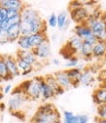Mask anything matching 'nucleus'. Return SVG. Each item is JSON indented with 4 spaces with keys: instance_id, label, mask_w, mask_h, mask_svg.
Instances as JSON below:
<instances>
[{
    "instance_id": "58836bf2",
    "label": "nucleus",
    "mask_w": 106,
    "mask_h": 123,
    "mask_svg": "<svg viewBox=\"0 0 106 123\" xmlns=\"http://www.w3.org/2000/svg\"><path fill=\"white\" fill-rule=\"evenodd\" d=\"M105 44H106V42H105ZM105 58H106V57H105Z\"/></svg>"
},
{
    "instance_id": "a211bd4d",
    "label": "nucleus",
    "mask_w": 106,
    "mask_h": 123,
    "mask_svg": "<svg viewBox=\"0 0 106 123\" xmlns=\"http://www.w3.org/2000/svg\"><path fill=\"white\" fill-rule=\"evenodd\" d=\"M106 57V44L105 42L97 41L93 47V58L102 59Z\"/></svg>"
},
{
    "instance_id": "c756f323",
    "label": "nucleus",
    "mask_w": 106,
    "mask_h": 123,
    "mask_svg": "<svg viewBox=\"0 0 106 123\" xmlns=\"http://www.w3.org/2000/svg\"><path fill=\"white\" fill-rule=\"evenodd\" d=\"M48 25L52 28L56 26V14L53 13V14L50 15V17L48 19Z\"/></svg>"
},
{
    "instance_id": "6ab92c4d",
    "label": "nucleus",
    "mask_w": 106,
    "mask_h": 123,
    "mask_svg": "<svg viewBox=\"0 0 106 123\" xmlns=\"http://www.w3.org/2000/svg\"><path fill=\"white\" fill-rule=\"evenodd\" d=\"M7 37L9 42H15L19 39V37L22 35L21 34V29H20V24L19 25H14L10 26L7 30Z\"/></svg>"
},
{
    "instance_id": "39448f33",
    "label": "nucleus",
    "mask_w": 106,
    "mask_h": 123,
    "mask_svg": "<svg viewBox=\"0 0 106 123\" xmlns=\"http://www.w3.org/2000/svg\"><path fill=\"white\" fill-rule=\"evenodd\" d=\"M3 59H4V63H5V66H6V68H7V71L10 77L13 79L14 77L20 76L21 72L17 66L16 58H14L13 56H10V55H3Z\"/></svg>"
},
{
    "instance_id": "f8f14e48",
    "label": "nucleus",
    "mask_w": 106,
    "mask_h": 123,
    "mask_svg": "<svg viewBox=\"0 0 106 123\" xmlns=\"http://www.w3.org/2000/svg\"><path fill=\"white\" fill-rule=\"evenodd\" d=\"M93 100H94V103L97 105L106 104V86L105 85H101L100 87L96 88L94 91Z\"/></svg>"
},
{
    "instance_id": "2f4dec72",
    "label": "nucleus",
    "mask_w": 106,
    "mask_h": 123,
    "mask_svg": "<svg viewBox=\"0 0 106 123\" xmlns=\"http://www.w3.org/2000/svg\"><path fill=\"white\" fill-rule=\"evenodd\" d=\"M95 37L96 38L97 41H100V42H106V29L102 30L101 32L97 33L96 35H95Z\"/></svg>"
},
{
    "instance_id": "72a5a7b5",
    "label": "nucleus",
    "mask_w": 106,
    "mask_h": 123,
    "mask_svg": "<svg viewBox=\"0 0 106 123\" xmlns=\"http://www.w3.org/2000/svg\"><path fill=\"white\" fill-rule=\"evenodd\" d=\"M20 14H21V11H19L17 9H8L7 10V17H8V19L12 18V17H15V16L20 15Z\"/></svg>"
},
{
    "instance_id": "20e7f679",
    "label": "nucleus",
    "mask_w": 106,
    "mask_h": 123,
    "mask_svg": "<svg viewBox=\"0 0 106 123\" xmlns=\"http://www.w3.org/2000/svg\"><path fill=\"white\" fill-rule=\"evenodd\" d=\"M70 18L72 21H74L77 25H80V24H84L87 19L89 18V16L90 15V12L89 7L87 6H83V7H80V8H77V9H73V10H70Z\"/></svg>"
},
{
    "instance_id": "f03ea898",
    "label": "nucleus",
    "mask_w": 106,
    "mask_h": 123,
    "mask_svg": "<svg viewBox=\"0 0 106 123\" xmlns=\"http://www.w3.org/2000/svg\"><path fill=\"white\" fill-rule=\"evenodd\" d=\"M28 101L27 97L23 94V92L21 90V88L18 86L11 92V97L8 100L7 105L11 112H18L20 111L24 104Z\"/></svg>"
},
{
    "instance_id": "0eeeda50",
    "label": "nucleus",
    "mask_w": 106,
    "mask_h": 123,
    "mask_svg": "<svg viewBox=\"0 0 106 123\" xmlns=\"http://www.w3.org/2000/svg\"><path fill=\"white\" fill-rule=\"evenodd\" d=\"M47 41H49L48 36H47V31L33 33L28 36V42H29V46H30V48H31V50Z\"/></svg>"
},
{
    "instance_id": "a878e982",
    "label": "nucleus",
    "mask_w": 106,
    "mask_h": 123,
    "mask_svg": "<svg viewBox=\"0 0 106 123\" xmlns=\"http://www.w3.org/2000/svg\"><path fill=\"white\" fill-rule=\"evenodd\" d=\"M96 113H97V118L106 120V104L101 105H97Z\"/></svg>"
},
{
    "instance_id": "4be33fe9",
    "label": "nucleus",
    "mask_w": 106,
    "mask_h": 123,
    "mask_svg": "<svg viewBox=\"0 0 106 123\" xmlns=\"http://www.w3.org/2000/svg\"><path fill=\"white\" fill-rule=\"evenodd\" d=\"M56 97L55 92L47 85V83L43 80L42 82V89H41V98L43 101H48Z\"/></svg>"
},
{
    "instance_id": "9b49d317",
    "label": "nucleus",
    "mask_w": 106,
    "mask_h": 123,
    "mask_svg": "<svg viewBox=\"0 0 106 123\" xmlns=\"http://www.w3.org/2000/svg\"><path fill=\"white\" fill-rule=\"evenodd\" d=\"M64 123H88L89 117L86 114H74L69 111H63Z\"/></svg>"
},
{
    "instance_id": "5701e85b",
    "label": "nucleus",
    "mask_w": 106,
    "mask_h": 123,
    "mask_svg": "<svg viewBox=\"0 0 106 123\" xmlns=\"http://www.w3.org/2000/svg\"><path fill=\"white\" fill-rule=\"evenodd\" d=\"M93 47H94V46L83 42L82 48H81V50L79 52L80 56L83 59H85L86 61H89V59H92L93 58Z\"/></svg>"
},
{
    "instance_id": "412c9836",
    "label": "nucleus",
    "mask_w": 106,
    "mask_h": 123,
    "mask_svg": "<svg viewBox=\"0 0 106 123\" xmlns=\"http://www.w3.org/2000/svg\"><path fill=\"white\" fill-rule=\"evenodd\" d=\"M70 25V20H68V15L66 12H61L56 15V26L59 29H66Z\"/></svg>"
},
{
    "instance_id": "7c9ffc66",
    "label": "nucleus",
    "mask_w": 106,
    "mask_h": 123,
    "mask_svg": "<svg viewBox=\"0 0 106 123\" xmlns=\"http://www.w3.org/2000/svg\"><path fill=\"white\" fill-rule=\"evenodd\" d=\"M8 19L7 17V10L2 8V7H0V27H1L2 24Z\"/></svg>"
},
{
    "instance_id": "bb28decb",
    "label": "nucleus",
    "mask_w": 106,
    "mask_h": 123,
    "mask_svg": "<svg viewBox=\"0 0 106 123\" xmlns=\"http://www.w3.org/2000/svg\"><path fill=\"white\" fill-rule=\"evenodd\" d=\"M78 65H79V59L76 56H73L67 61V63L65 64V67L69 68H76Z\"/></svg>"
},
{
    "instance_id": "4c0bfd02",
    "label": "nucleus",
    "mask_w": 106,
    "mask_h": 123,
    "mask_svg": "<svg viewBox=\"0 0 106 123\" xmlns=\"http://www.w3.org/2000/svg\"><path fill=\"white\" fill-rule=\"evenodd\" d=\"M104 85H105V86H106V80H105V84H104Z\"/></svg>"
},
{
    "instance_id": "f704fd0d",
    "label": "nucleus",
    "mask_w": 106,
    "mask_h": 123,
    "mask_svg": "<svg viewBox=\"0 0 106 123\" xmlns=\"http://www.w3.org/2000/svg\"><path fill=\"white\" fill-rule=\"evenodd\" d=\"M12 92V85L11 84H7L4 88H2V93L3 95H8L9 93Z\"/></svg>"
},
{
    "instance_id": "f257e3e1",
    "label": "nucleus",
    "mask_w": 106,
    "mask_h": 123,
    "mask_svg": "<svg viewBox=\"0 0 106 123\" xmlns=\"http://www.w3.org/2000/svg\"><path fill=\"white\" fill-rule=\"evenodd\" d=\"M44 77L42 76H36L32 79H28L23 81L22 84L19 85L23 94L27 97L28 100L37 101L41 99V89H42V82Z\"/></svg>"
},
{
    "instance_id": "b1692460",
    "label": "nucleus",
    "mask_w": 106,
    "mask_h": 123,
    "mask_svg": "<svg viewBox=\"0 0 106 123\" xmlns=\"http://www.w3.org/2000/svg\"><path fill=\"white\" fill-rule=\"evenodd\" d=\"M0 79L2 81H8L12 79L8 74V71H7V68L4 63L3 55H0Z\"/></svg>"
},
{
    "instance_id": "2eb2a0df",
    "label": "nucleus",
    "mask_w": 106,
    "mask_h": 123,
    "mask_svg": "<svg viewBox=\"0 0 106 123\" xmlns=\"http://www.w3.org/2000/svg\"><path fill=\"white\" fill-rule=\"evenodd\" d=\"M0 7L6 10L8 9H17L22 12L24 7V3L21 0H0Z\"/></svg>"
},
{
    "instance_id": "473e14b6",
    "label": "nucleus",
    "mask_w": 106,
    "mask_h": 123,
    "mask_svg": "<svg viewBox=\"0 0 106 123\" xmlns=\"http://www.w3.org/2000/svg\"><path fill=\"white\" fill-rule=\"evenodd\" d=\"M83 42H84V43H87V44H89V45H92V46H94V45L96 44L97 40H96V38H95L94 35H90V36L85 38V39L83 40Z\"/></svg>"
},
{
    "instance_id": "e433bc0d",
    "label": "nucleus",
    "mask_w": 106,
    "mask_h": 123,
    "mask_svg": "<svg viewBox=\"0 0 106 123\" xmlns=\"http://www.w3.org/2000/svg\"><path fill=\"white\" fill-rule=\"evenodd\" d=\"M53 64L56 65V66H58V65H59V61H58L57 59H54V60H53Z\"/></svg>"
},
{
    "instance_id": "c9c22d12",
    "label": "nucleus",
    "mask_w": 106,
    "mask_h": 123,
    "mask_svg": "<svg viewBox=\"0 0 106 123\" xmlns=\"http://www.w3.org/2000/svg\"><path fill=\"white\" fill-rule=\"evenodd\" d=\"M95 123H106V120H105V119L96 118V119H95Z\"/></svg>"
},
{
    "instance_id": "7ed1b4c3",
    "label": "nucleus",
    "mask_w": 106,
    "mask_h": 123,
    "mask_svg": "<svg viewBox=\"0 0 106 123\" xmlns=\"http://www.w3.org/2000/svg\"><path fill=\"white\" fill-rule=\"evenodd\" d=\"M31 123H60V114L56 109L52 111H42L37 109Z\"/></svg>"
},
{
    "instance_id": "f3484780",
    "label": "nucleus",
    "mask_w": 106,
    "mask_h": 123,
    "mask_svg": "<svg viewBox=\"0 0 106 123\" xmlns=\"http://www.w3.org/2000/svg\"><path fill=\"white\" fill-rule=\"evenodd\" d=\"M94 81H95V75L90 71V69L85 68L84 70H82V73L79 78V85L88 86L90 85Z\"/></svg>"
},
{
    "instance_id": "6e6552de",
    "label": "nucleus",
    "mask_w": 106,
    "mask_h": 123,
    "mask_svg": "<svg viewBox=\"0 0 106 123\" xmlns=\"http://www.w3.org/2000/svg\"><path fill=\"white\" fill-rule=\"evenodd\" d=\"M16 58H20L22 60H23L25 63H27L28 65H30L33 68H36L37 66H41V64L39 63V61L37 60V58L34 56V54L32 53L31 50L29 51H23V50H19L17 52V57Z\"/></svg>"
},
{
    "instance_id": "1a4fd4ad",
    "label": "nucleus",
    "mask_w": 106,
    "mask_h": 123,
    "mask_svg": "<svg viewBox=\"0 0 106 123\" xmlns=\"http://www.w3.org/2000/svg\"><path fill=\"white\" fill-rule=\"evenodd\" d=\"M82 45H83V40L81 38L77 37L76 35H73L68 39V41L64 45V47L68 51H70L73 56H76V54H78L80 52Z\"/></svg>"
},
{
    "instance_id": "aec40b11",
    "label": "nucleus",
    "mask_w": 106,
    "mask_h": 123,
    "mask_svg": "<svg viewBox=\"0 0 106 123\" xmlns=\"http://www.w3.org/2000/svg\"><path fill=\"white\" fill-rule=\"evenodd\" d=\"M103 17H104V14L102 15V17L99 20L95 21L92 25L89 26V28H90V30H92V33H93L94 36L96 35L97 33L101 32L102 30L106 29V19H104Z\"/></svg>"
},
{
    "instance_id": "ddd939ff",
    "label": "nucleus",
    "mask_w": 106,
    "mask_h": 123,
    "mask_svg": "<svg viewBox=\"0 0 106 123\" xmlns=\"http://www.w3.org/2000/svg\"><path fill=\"white\" fill-rule=\"evenodd\" d=\"M44 80H45V82L47 83V85H48V86L55 92L56 96L61 95V94L64 93V90H63L62 88H60V87H59L58 83L56 82V78H55V76H54L53 74H49V75H47V76H45V77H44Z\"/></svg>"
},
{
    "instance_id": "dca6fc26",
    "label": "nucleus",
    "mask_w": 106,
    "mask_h": 123,
    "mask_svg": "<svg viewBox=\"0 0 106 123\" xmlns=\"http://www.w3.org/2000/svg\"><path fill=\"white\" fill-rule=\"evenodd\" d=\"M65 72L72 82V87L79 86V78H80V75L82 73V68H68L65 70Z\"/></svg>"
},
{
    "instance_id": "423d86ee",
    "label": "nucleus",
    "mask_w": 106,
    "mask_h": 123,
    "mask_svg": "<svg viewBox=\"0 0 106 123\" xmlns=\"http://www.w3.org/2000/svg\"><path fill=\"white\" fill-rule=\"evenodd\" d=\"M31 51L38 61H47L51 57V53H52L50 42L49 41L45 42L40 46H38V47L32 49Z\"/></svg>"
},
{
    "instance_id": "4468645a",
    "label": "nucleus",
    "mask_w": 106,
    "mask_h": 123,
    "mask_svg": "<svg viewBox=\"0 0 106 123\" xmlns=\"http://www.w3.org/2000/svg\"><path fill=\"white\" fill-rule=\"evenodd\" d=\"M74 33L75 35H76L77 37L81 38L82 40H84L85 38L93 35L92 33V30H90V28L86 25L85 24H80V25H76L74 27Z\"/></svg>"
},
{
    "instance_id": "9d476101",
    "label": "nucleus",
    "mask_w": 106,
    "mask_h": 123,
    "mask_svg": "<svg viewBox=\"0 0 106 123\" xmlns=\"http://www.w3.org/2000/svg\"><path fill=\"white\" fill-rule=\"evenodd\" d=\"M55 76V78L56 80V82L58 83L59 87L62 88L64 91L65 90H69L70 88H72V82L69 79V77L67 76L65 70H59L56 71L53 74Z\"/></svg>"
},
{
    "instance_id": "cd10ccee",
    "label": "nucleus",
    "mask_w": 106,
    "mask_h": 123,
    "mask_svg": "<svg viewBox=\"0 0 106 123\" xmlns=\"http://www.w3.org/2000/svg\"><path fill=\"white\" fill-rule=\"evenodd\" d=\"M7 43H9V41H8L6 30H3V29L0 28V45H4Z\"/></svg>"
},
{
    "instance_id": "c85d7f7f",
    "label": "nucleus",
    "mask_w": 106,
    "mask_h": 123,
    "mask_svg": "<svg viewBox=\"0 0 106 123\" xmlns=\"http://www.w3.org/2000/svg\"><path fill=\"white\" fill-rule=\"evenodd\" d=\"M83 6H85L84 1H77V0H75V1H71L69 3V11L73 10V9H77V8L83 7Z\"/></svg>"
},
{
    "instance_id": "393cba45",
    "label": "nucleus",
    "mask_w": 106,
    "mask_h": 123,
    "mask_svg": "<svg viewBox=\"0 0 106 123\" xmlns=\"http://www.w3.org/2000/svg\"><path fill=\"white\" fill-rule=\"evenodd\" d=\"M17 44L19 46L20 50H23V51L31 50V48H30V46H29V42H28V36L21 35L19 37V39L17 40Z\"/></svg>"
}]
</instances>
